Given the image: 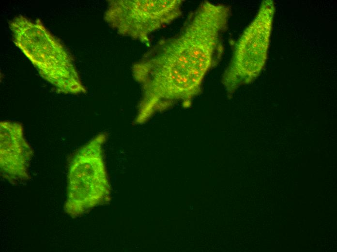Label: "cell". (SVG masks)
<instances>
[{"label":"cell","instance_id":"cell-1","mask_svg":"<svg viewBox=\"0 0 337 252\" xmlns=\"http://www.w3.org/2000/svg\"><path fill=\"white\" fill-rule=\"evenodd\" d=\"M230 15L227 6L202 2L179 35L161 42L135 65L133 75L142 85L145 103L165 108L199 93L206 74L221 58Z\"/></svg>","mask_w":337,"mask_h":252},{"label":"cell","instance_id":"cell-2","mask_svg":"<svg viewBox=\"0 0 337 252\" xmlns=\"http://www.w3.org/2000/svg\"><path fill=\"white\" fill-rule=\"evenodd\" d=\"M107 135L98 134L73 157L68 173L65 212L78 217L110 199V185L103 155Z\"/></svg>","mask_w":337,"mask_h":252},{"label":"cell","instance_id":"cell-3","mask_svg":"<svg viewBox=\"0 0 337 252\" xmlns=\"http://www.w3.org/2000/svg\"><path fill=\"white\" fill-rule=\"evenodd\" d=\"M11 25L15 41L32 61L40 75L60 92L85 93L77 73L64 49L41 24L18 18Z\"/></svg>","mask_w":337,"mask_h":252},{"label":"cell","instance_id":"cell-4","mask_svg":"<svg viewBox=\"0 0 337 252\" xmlns=\"http://www.w3.org/2000/svg\"><path fill=\"white\" fill-rule=\"evenodd\" d=\"M265 1L237 43L222 82L230 94L241 84L255 79L266 61L274 6Z\"/></svg>","mask_w":337,"mask_h":252},{"label":"cell","instance_id":"cell-5","mask_svg":"<svg viewBox=\"0 0 337 252\" xmlns=\"http://www.w3.org/2000/svg\"><path fill=\"white\" fill-rule=\"evenodd\" d=\"M182 0L111 1L105 15L108 23L120 33L136 39L149 34L179 17Z\"/></svg>","mask_w":337,"mask_h":252},{"label":"cell","instance_id":"cell-6","mask_svg":"<svg viewBox=\"0 0 337 252\" xmlns=\"http://www.w3.org/2000/svg\"><path fill=\"white\" fill-rule=\"evenodd\" d=\"M32 156V149L25 138L21 124L1 121L0 168L3 177L13 183L29 180V167Z\"/></svg>","mask_w":337,"mask_h":252}]
</instances>
